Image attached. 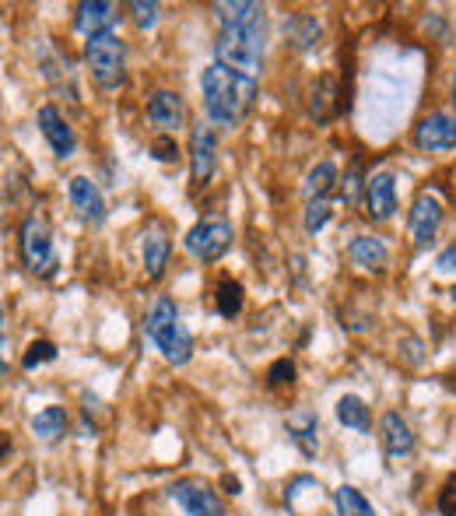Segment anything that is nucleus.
<instances>
[{
    "mask_svg": "<svg viewBox=\"0 0 456 516\" xmlns=\"http://www.w3.org/2000/svg\"><path fill=\"white\" fill-rule=\"evenodd\" d=\"M348 257H351V264L362 267V271H383L390 250H386V243L376 236H355L348 243Z\"/></svg>",
    "mask_w": 456,
    "mask_h": 516,
    "instance_id": "20",
    "label": "nucleus"
},
{
    "mask_svg": "<svg viewBox=\"0 0 456 516\" xmlns=\"http://www.w3.org/2000/svg\"><path fill=\"white\" fill-rule=\"evenodd\" d=\"M214 302H218V313L225 316V320H232V316L243 313V285L232 278L218 281V292H214Z\"/></svg>",
    "mask_w": 456,
    "mask_h": 516,
    "instance_id": "26",
    "label": "nucleus"
},
{
    "mask_svg": "<svg viewBox=\"0 0 456 516\" xmlns=\"http://www.w3.org/2000/svg\"><path fill=\"white\" fill-rule=\"evenodd\" d=\"M453 106H456V74H453Z\"/></svg>",
    "mask_w": 456,
    "mask_h": 516,
    "instance_id": "39",
    "label": "nucleus"
},
{
    "mask_svg": "<svg viewBox=\"0 0 456 516\" xmlns=\"http://www.w3.org/2000/svg\"><path fill=\"white\" fill-rule=\"evenodd\" d=\"M144 334L155 341V348L165 355L169 366H186L193 359V337L179 323V309L169 295H158L144 313Z\"/></svg>",
    "mask_w": 456,
    "mask_h": 516,
    "instance_id": "2",
    "label": "nucleus"
},
{
    "mask_svg": "<svg viewBox=\"0 0 456 516\" xmlns=\"http://www.w3.org/2000/svg\"><path fill=\"white\" fill-rule=\"evenodd\" d=\"M200 92H204V113L211 127H239L246 113L257 102V81L243 78V74L228 71L221 64H211L200 78Z\"/></svg>",
    "mask_w": 456,
    "mask_h": 516,
    "instance_id": "1",
    "label": "nucleus"
},
{
    "mask_svg": "<svg viewBox=\"0 0 456 516\" xmlns=\"http://www.w3.org/2000/svg\"><path fill=\"white\" fill-rule=\"evenodd\" d=\"M148 120L151 127H158L162 134H176L186 123V106L183 95L169 92V88H158V92L148 95Z\"/></svg>",
    "mask_w": 456,
    "mask_h": 516,
    "instance_id": "11",
    "label": "nucleus"
},
{
    "mask_svg": "<svg viewBox=\"0 0 456 516\" xmlns=\"http://www.w3.org/2000/svg\"><path fill=\"white\" fill-rule=\"evenodd\" d=\"M337 99H341V92H337V78H334V74H327V78L316 81L313 102H309V113H313L320 123L334 120V116H337Z\"/></svg>",
    "mask_w": 456,
    "mask_h": 516,
    "instance_id": "21",
    "label": "nucleus"
},
{
    "mask_svg": "<svg viewBox=\"0 0 456 516\" xmlns=\"http://www.w3.org/2000/svg\"><path fill=\"white\" fill-rule=\"evenodd\" d=\"M341 197H344V204H355L358 201V169H351L348 176H344Z\"/></svg>",
    "mask_w": 456,
    "mask_h": 516,
    "instance_id": "34",
    "label": "nucleus"
},
{
    "mask_svg": "<svg viewBox=\"0 0 456 516\" xmlns=\"http://www.w3.org/2000/svg\"><path fill=\"white\" fill-rule=\"evenodd\" d=\"M439 513L442 516H456V474H449L446 485L439 492Z\"/></svg>",
    "mask_w": 456,
    "mask_h": 516,
    "instance_id": "32",
    "label": "nucleus"
},
{
    "mask_svg": "<svg viewBox=\"0 0 456 516\" xmlns=\"http://www.w3.org/2000/svg\"><path fill=\"white\" fill-rule=\"evenodd\" d=\"M169 253H172V243H169V236H165V229L162 225H151V229L144 232V243H141L144 271H148L151 281H158L165 274V267H169Z\"/></svg>",
    "mask_w": 456,
    "mask_h": 516,
    "instance_id": "18",
    "label": "nucleus"
},
{
    "mask_svg": "<svg viewBox=\"0 0 456 516\" xmlns=\"http://www.w3.org/2000/svg\"><path fill=\"white\" fill-rule=\"evenodd\" d=\"M36 120H39V130H43V137L50 141L53 155H57V158H71L74 148H78V137H74V130L67 127V120L60 116V109L57 106H43Z\"/></svg>",
    "mask_w": 456,
    "mask_h": 516,
    "instance_id": "14",
    "label": "nucleus"
},
{
    "mask_svg": "<svg viewBox=\"0 0 456 516\" xmlns=\"http://www.w3.org/2000/svg\"><path fill=\"white\" fill-rule=\"evenodd\" d=\"M337 422L344 425V429H358V432H369V408H365L362 397L355 394H344L341 401H337Z\"/></svg>",
    "mask_w": 456,
    "mask_h": 516,
    "instance_id": "24",
    "label": "nucleus"
},
{
    "mask_svg": "<svg viewBox=\"0 0 456 516\" xmlns=\"http://www.w3.org/2000/svg\"><path fill=\"white\" fill-rule=\"evenodd\" d=\"M292 39H295V46H299V50H309V46H313L316 39H320V25H316V18H309V15L295 18Z\"/></svg>",
    "mask_w": 456,
    "mask_h": 516,
    "instance_id": "29",
    "label": "nucleus"
},
{
    "mask_svg": "<svg viewBox=\"0 0 456 516\" xmlns=\"http://www.w3.org/2000/svg\"><path fill=\"white\" fill-rule=\"evenodd\" d=\"M169 495L186 516H225V502H221L218 492L200 478L176 481V485L169 488Z\"/></svg>",
    "mask_w": 456,
    "mask_h": 516,
    "instance_id": "7",
    "label": "nucleus"
},
{
    "mask_svg": "<svg viewBox=\"0 0 456 516\" xmlns=\"http://www.w3.org/2000/svg\"><path fill=\"white\" fill-rule=\"evenodd\" d=\"M334 183H337V165L320 162L306 176V183H302V194H306V201H327V194L334 190Z\"/></svg>",
    "mask_w": 456,
    "mask_h": 516,
    "instance_id": "23",
    "label": "nucleus"
},
{
    "mask_svg": "<svg viewBox=\"0 0 456 516\" xmlns=\"http://www.w3.org/2000/svg\"><path fill=\"white\" fill-rule=\"evenodd\" d=\"M53 359H57V344H53V341H32L29 352H25V359H22V366L25 369H39V366H46V362H53Z\"/></svg>",
    "mask_w": 456,
    "mask_h": 516,
    "instance_id": "27",
    "label": "nucleus"
},
{
    "mask_svg": "<svg viewBox=\"0 0 456 516\" xmlns=\"http://www.w3.org/2000/svg\"><path fill=\"white\" fill-rule=\"evenodd\" d=\"M8 453H11V439L4 436V432H0V460L8 457Z\"/></svg>",
    "mask_w": 456,
    "mask_h": 516,
    "instance_id": "36",
    "label": "nucleus"
},
{
    "mask_svg": "<svg viewBox=\"0 0 456 516\" xmlns=\"http://www.w3.org/2000/svg\"><path fill=\"white\" fill-rule=\"evenodd\" d=\"M85 60H88V71H92V78L99 88H106V92L123 88V81H127V50H123L116 32L88 39Z\"/></svg>",
    "mask_w": 456,
    "mask_h": 516,
    "instance_id": "4",
    "label": "nucleus"
},
{
    "mask_svg": "<svg viewBox=\"0 0 456 516\" xmlns=\"http://www.w3.org/2000/svg\"><path fill=\"white\" fill-rule=\"evenodd\" d=\"M214 155H218V137L211 123H197L190 134V176L197 187H204L214 176Z\"/></svg>",
    "mask_w": 456,
    "mask_h": 516,
    "instance_id": "10",
    "label": "nucleus"
},
{
    "mask_svg": "<svg viewBox=\"0 0 456 516\" xmlns=\"http://www.w3.org/2000/svg\"><path fill=\"white\" fill-rule=\"evenodd\" d=\"M0 330H4V302H0Z\"/></svg>",
    "mask_w": 456,
    "mask_h": 516,
    "instance_id": "38",
    "label": "nucleus"
},
{
    "mask_svg": "<svg viewBox=\"0 0 456 516\" xmlns=\"http://www.w3.org/2000/svg\"><path fill=\"white\" fill-rule=\"evenodd\" d=\"M67 190H71V204L81 215V222H88V225L106 222V201H102V190L95 187L88 176H74Z\"/></svg>",
    "mask_w": 456,
    "mask_h": 516,
    "instance_id": "15",
    "label": "nucleus"
},
{
    "mask_svg": "<svg viewBox=\"0 0 456 516\" xmlns=\"http://www.w3.org/2000/svg\"><path fill=\"white\" fill-rule=\"evenodd\" d=\"M32 432H36L43 443H57V439L67 436V411L64 408H43L36 418H32Z\"/></svg>",
    "mask_w": 456,
    "mask_h": 516,
    "instance_id": "22",
    "label": "nucleus"
},
{
    "mask_svg": "<svg viewBox=\"0 0 456 516\" xmlns=\"http://www.w3.org/2000/svg\"><path fill=\"white\" fill-rule=\"evenodd\" d=\"M330 215H334V211H330L327 201H309V204H306V218H302V225H306L309 236H316V232H320L323 225L330 222Z\"/></svg>",
    "mask_w": 456,
    "mask_h": 516,
    "instance_id": "28",
    "label": "nucleus"
},
{
    "mask_svg": "<svg viewBox=\"0 0 456 516\" xmlns=\"http://www.w3.org/2000/svg\"><path fill=\"white\" fill-rule=\"evenodd\" d=\"M211 11L218 15L221 29H250V25L264 22V8L253 0H218L211 4Z\"/></svg>",
    "mask_w": 456,
    "mask_h": 516,
    "instance_id": "17",
    "label": "nucleus"
},
{
    "mask_svg": "<svg viewBox=\"0 0 456 516\" xmlns=\"http://www.w3.org/2000/svg\"><path fill=\"white\" fill-rule=\"evenodd\" d=\"M334 509H337V516H376L372 502L351 485H341L334 492Z\"/></svg>",
    "mask_w": 456,
    "mask_h": 516,
    "instance_id": "25",
    "label": "nucleus"
},
{
    "mask_svg": "<svg viewBox=\"0 0 456 516\" xmlns=\"http://www.w3.org/2000/svg\"><path fill=\"white\" fill-rule=\"evenodd\" d=\"M214 57H218L214 64L257 81L260 64H264V22L250 25V29H221Z\"/></svg>",
    "mask_w": 456,
    "mask_h": 516,
    "instance_id": "3",
    "label": "nucleus"
},
{
    "mask_svg": "<svg viewBox=\"0 0 456 516\" xmlns=\"http://www.w3.org/2000/svg\"><path fill=\"white\" fill-rule=\"evenodd\" d=\"M288 436L295 439V446H299L306 457H316V450H320V418L306 408L292 411V415H288Z\"/></svg>",
    "mask_w": 456,
    "mask_h": 516,
    "instance_id": "19",
    "label": "nucleus"
},
{
    "mask_svg": "<svg viewBox=\"0 0 456 516\" xmlns=\"http://www.w3.org/2000/svg\"><path fill=\"white\" fill-rule=\"evenodd\" d=\"M295 380V362L292 359H278L271 369H267V383L271 387H288Z\"/></svg>",
    "mask_w": 456,
    "mask_h": 516,
    "instance_id": "31",
    "label": "nucleus"
},
{
    "mask_svg": "<svg viewBox=\"0 0 456 516\" xmlns=\"http://www.w3.org/2000/svg\"><path fill=\"white\" fill-rule=\"evenodd\" d=\"M18 253H22L25 271L32 274H53L57 267V253H53V236L50 225H46L43 215H29L18 229Z\"/></svg>",
    "mask_w": 456,
    "mask_h": 516,
    "instance_id": "5",
    "label": "nucleus"
},
{
    "mask_svg": "<svg viewBox=\"0 0 456 516\" xmlns=\"http://www.w3.org/2000/svg\"><path fill=\"white\" fill-rule=\"evenodd\" d=\"M449 295H453V302H456V285H453V292H449Z\"/></svg>",
    "mask_w": 456,
    "mask_h": 516,
    "instance_id": "40",
    "label": "nucleus"
},
{
    "mask_svg": "<svg viewBox=\"0 0 456 516\" xmlns=\"http://www.w3.org/2000/svg\"><path fill=\"white\" fill-rule=\"evenodd\" d=\"M130 15H134L137 29H155L158 4H155V0H134V4H130Z\"/></svg>",
    "mask_w": 456,
    "mask_h": 516,
    "instance_id": "30",
    "label": "nucleus"
},
{
    "mask_svg": "<svg viewBox=\"0 0 456 516\" xmlns=\"http://www.w3.org/2000/svg\"><path fill=\"white\" fill-rule=\"evenodd\" d=\"M4 369H8V362H4V334H0V376H4Z\"/></svg>",
    "mask_w": 456,
    "mask_h": 516,
    "instance_id": "37",
    "label": "nucleus"
},
{
    "mask_svg": "<svg viewBox=\"0 0 456 516\" xmlns=\"http://www.w3.org/2000/svg\"><path fill=\"white\" fill-rule=\"evenodd\" d=\"M414 144L425 155H446L456 151V120L449 113H432L414 127Z\"/></svg>",
    "mask_w": 456,
    "mask_h": 516,
    "instance_id": "8",
    "label": "nucleus"
},
{
    "mask_svg": "<svg viewBox=\"0 0 456 516\" xmlns=\"http://www.w3.org/2000/svg\"><path fill=\"white\" fill-rule=\"evenodd\" d=\"M116 22H120V8L109 0H85V4H78V15H74V29L85 39L106 36V32H113Z\"/></svg>",
    "mask_w": 456,
    "mask_h": 516,
    "instance_id": "13",
    "label": "nucleus"
},
{
    "mask_svg": "<svg viewBox=\"0 0 456 516\" xmlns=\"http://www.w3.org/2000/svg\"><path fill=\"white\" fill-rule=\"evenodd\" d=\"M442 225V204L435 194H418L411 204V218H407V232H411V243L414 246H428L435 239Z\"/></svg>",
    "mask_w": 456,
    "mask_h": 516,
    "instance_id": "9",
    "label": "nucleus"
},
{
    "mask_svg": "<svg viewBox=\"0 0 456 516\" xmlns=\"http://www.w3.org/2000/svg\"><path fill=\"white\" fill-rule=\"evenodd\" d=\"M379 439H383V450L390 460H404L414 453V432L397 411H386L383 422H379Z\"/></svg>",
    "mask_w": 456,
    "mask_h": 516,
    "instance_id": "16",
    "label": "nucleus"
},
{
    "mask_svg": "<svg viewBox=\"0 0 456 516\" xmlns=\"http://www.w3.org/2000/svg\"><path fill=\"white\" fill-rule=\"evenodd\" d=\"M365 215L372 222H390L397 215V187L390 172H376L365 180Z\"/></svg>",
    "mask_w": 456,
    "mask_h": 516,
    "instance_id": "12",
    "label": "nucleus"
},
{
    "mask_svg": "<svg viewBox=\"0 0 456 516\" xmlns=\"http://www.w3.org/2000/svg\"><path fill=\"white\" fill-rule=\"evenodd\" d=\"M232 239H236V232H232V222L221 215H211L204 218V222H197L190 232H186V253L197 260H204V264H214V260H221L228 250H232Z\"/></svg>",
    "mask_w": 456,
    "mask_h": 516,
    "instance_id": "6",
    "label": "nucleus"
},
{
    "mask_svg": "<svg viewBox=\"0 0 456 516\" xmlns=\"http://www.w3.org/2000/svg\"><path fill=\"white\" fill-rule=\"evenodd\" d=\"M151 148H155V158H158V162H176V158H179V144L169 141V137H158V141L151 144Z\"/></svg>",
    "mask_w": 456,
    "mask_h": 516,
    "instance_id": "33",
    "label": "nucleus"
},
{
    "mask_svg": "<svg viewBox=\"0 0 456 516\" xmlns=\"http://www.w3.org/2000/svg\"><path fill=\"white\" fill-rule=\"evenodd\" d=\"M435 271H456V243L453 246H446V250L439 253V260H435Z\"/></svg>",
    "mask_w": 456,
    "mask_h": 516,
    "instance_id": "35",
    "label": "nucleus"
}]
</instances>
